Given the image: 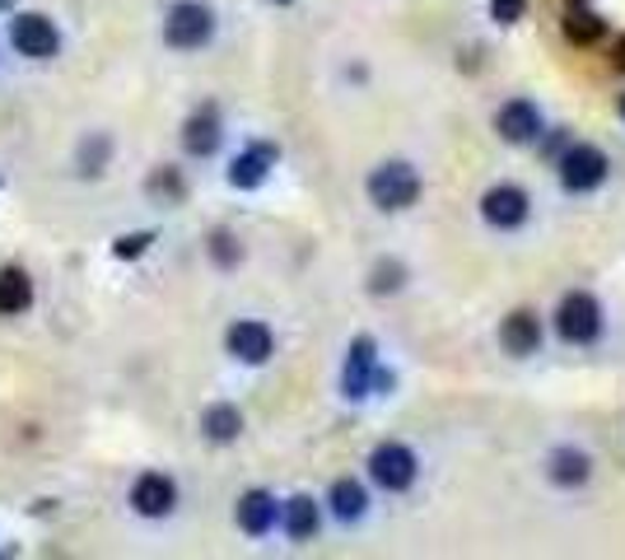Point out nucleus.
Returning a JSON list of instances; mask_svg holds the SVG:
<instances>
[{"label":"nucleus","mask_w":625,"mask_h":560,"mask_svg":"<svg viewBox=\"0 0 625 560\" xmlns=\"http://www.w3.org/2000/svg\"><path fill=\"white\" fill-rule=\"evenodd\" d=\"M365 192H369L373 206L388 211V215L411 211L416 201H420V173H416L407 160H388V164H378V169L369 173Z\"/></svg>","instance_id":"obj_1"},{"label":"nucleus","mask_w":625,"mask_h":560,"mask_svg":"<svg viewBox=\"0 0 625 560\" xmlns=\"http://www.w3.org/2000/svg\"><path fill=\"white\" fill-rule=\"evenodd\" d=\"M555 169H561V187L574 192V196H584V192H597L602 183H607V173H612V160L602 154L597 145L588 141H570L561 150V160H555Z\"/></svg>","instance_id":"obj_2"},{"label":"nucleus","mask_w":625,"mask_h":560,"mask_svg":"<svg viewBox=\"0 0 625 560\" xmlns=\"http://www.w3.org/2000/svg\"><path fill=\"white\" fill-rule=\"evenodd\" d=\"M555 332H561L565 346H593L602 336V304L588 289H570L561 308H555Z\"/></svg>","instance_id":"obj_3"},{"label":"nucleus","mask_w":625,"mask_h":560,"mask_svg":"<svg viewBox=\"0 0 625 560\" xmlns=\"http://www.w3.org/2000/svg\"><path fill=\"white\" fill-rule=\"evenodd\" d=\"M416 477H420V458L411 454L407 444L388 439V444H378L373 454H369V481H373L378 490H388V496H401V490H411Z\"/></svg>","instance_id":"obj_4"},{"label":"nucleus","mask_w":625,"mask_h":560,"mask_svg":"<svg viewBox=\"0 0 625 560\" xmlns=\"http://www.w3.org/2000/svg\"><path fill=\"white\" fill-rule=\"evenodd\" d=\"M211 33H215V14L201 6V0H177V6L168 10V19H164V42L173 52L206 48Z\"/></svg>","instance_id":"obj_5"},{"label":"nucleus","mask_w":625,"mask_h":560,"mask_svg":"<svg viewBox=\"0 0 625 560\" xmlns=\"http://www.w3.org/2000/svg\"><path fill=\"white\" fill-rule=\"evenodd\" d=\"M527 215H532V196L519 183H495L481 196V220L490 230H519V224H527Z\"/></svg>","instance_id":"obj_6"},{"label":"nucleus","mask_w":625,"mask_h":560,"mask_svg":"<svg viewBox=\"0 0 625 560\" xmlns=\"http://www.w3.org/2000/svg\"><path fill=\"white\" fill-rule=\"evenodd\" d=\"M495 131H500V141H509V145H537L546 136V118H542V108L532 99H509L495 112Z\"/></svg>","instance_id":"obj_7"},{"label":"nucleus","mask_w":625,"mask_h":560,"mask_svg":"<svg viewBox=\"0 0 625 560\" xmlns=\"http://www.w3.org/2000/svg\"><path fill=\"white\" fill-rule=\"evenodd\" d=\"M373 369H378V342L373 336H355L346 350V369H341V393L350 401L373 397Z\"/></svg>","instance_id":"obj_8"},{"label":"nucleus","mask_w":625,"mask_h":560,"mask_svg":"<svg viewBox=\"0 0 625 560\" xmlns=\"http://www.w3.org/2000/svg\"><path fill=\"white\" fill-rule=\"evenodd\" d=\"M10 42L19 57H33V61H48L57 57L61 48V33L48 14H14V29H10Z\"/></svg>","instance_id":"obj_9"},{"label":"nucleus","mask_w":625,"mask_h":560,"mask_svg":"<svg viewBox=\"0 0 625 560\" xmlns=\"http://www.w3.org/2000/svg\"><path fill=\"white\" fill-rule=\"evenodd\" d=\"M173 505H177L173 477H164V472H141L136 481H131V509H136L141 519H164V513H173Z\"/></svg>","instance_id":"obj_10"},{"label":"nucleus","mask_w":625,"mask_h":560,"mask_svg":"<svg viewBox=\"0 0 625 560\" xmlns=\"http://www.w3.org/2000/svg\"><path fill=\"white\" fill-rule=\"evenodd\" d=\"M225 342H229V355H234V360H243V365H266V360H271V350H276L271 327H266V323H253V318L234 323Z\"/></svg>","instance_id":"obj_11"},{"label":"nucleus","mask_w":625,"mask_h":560,"mask_svg":"<svg viewBox=\"0 0 625 560\" xmlns=\"http://www.w3.org/2000/svg\"><path fill=\"white\" fill-rule=\"evenodd\" d=\"M276 160H280V150H276L271 141H253V145L229 164V183H234L238 192H253V187L266 183V173L276 169Z\"/></svg>","instance_id":"obj_12"},{"label":"nucleus","mask_w":625,"mask_h":560,"mask_svg":"<svg viewBox=\"0 0 625 560\" xmlns=\"http://www.w3.org/2000/svg\"><path fill=\"white\" fill-rule=\"evenodd\" d=\"M500 346L509 355H519V360H527V355L542 350V318L532 308H513L509 318L500 323Z\"/></svg>","instance_id":"obj_13"},{"label":"nucleus","mask_w":625,"mask_h":560,"mask_svg":"<svg viewBox=\"0 0 625 560\" xmlns=\"http://www.w3.org/2000/svg\"><path fill=\"white\" fill-rule=\"evenodd\" d=\"M219 141H225V126H219L215 108H196L183 122V150L192 154V160H211V154L219 150Z\"/></svg>","instance_id":"obj_14"},{"label":"nucleus","mask_w":625,"mask_h":560,"mask_svg":"<svg viewBox=\"0 0 625 560\" xmlns=\"http://www.w3.org/2000/svg\"><path fill=\"white\" fill-rule=\"evenodd\" d=\"M546 477H551V486H561V490H578V486H588V477H593V458L584 454V448L561 444L546 458Z\"/></svg>","instance_id":"obj_15"},{"label":"nucleus","mask_w":625,"mask_h":560,"mask_svg":"<svg viewBox=\"0 0 625 560\" xmlns=\"http://www.w3.org/2000/svg\"><path fill=\"white\" fill-rule=\"evenodd\" d=\"M276 523H280V505H276L271 490H248V496L238 500V528L248 537L276 532Z\"/></svg>","instance_id":"obj_16"},{"label":"nucleus","mask_w":625,"mask_h":560,"mask_svg":"<svg viewBox=\"0 0 625 560\" xmlns=\"http://www.w3.org/2000/svg\"><path fill=\"white\" fill-rule=\"evenodd\" d=\"M318 523H322V513L308 496H295V500L280 505V528L289 532V542H308V537H318Z\"/></svg>","instance_id":"obj_17"},{"label":"nucleus","mask_w":625,"mask_h":560,"mask_svg":"<svg viewBox=\"0 0 625 560\" xmlns=\"http://www.w3.org/2000/svg\"><path fill=\"white\" fill-rule=\"evenodd\" d=\"M327 505H331V513H337L341 523H355V519H365V509H369V490L360 481L341 477V481H331Z\"/></svg>","instance_id":"obj_18"},{"label":"nucleus","mask_w":625,"mask_h":560,"mask_svg":"<svg viewBox=\"0 0 625 560\" xmlns=\"http://www.w3.org/2000/svg\"><path fill=\"white\" fill-rule=\"evenodd\" d=\"M561 33L574 42V48H593V42L607 38V19H602L597 10H588V6H570Z\"/></svg>","instance_id":"obj_19"},{"label":"nucleus","mask_w":625,"mask_h":560,"mask_svg":"<svg viewBox=\"0 0 625 560\" xmlns=\"http://www.w3.org/2000/svg\"><path fill=\"white\" fill-rule=\"evenodd\" d=\"M201 435L211 444H234L243 435V411L229 407V401H215V407L201 411Z\"/></svg>","instance_id":"obj_20"},{"label":"nucleus","mask_w":625,"mask_h":560,"mask_svg":"<svg viewBox=\"0 0 625 560\" xmlns=\"http://www.w3.org/2000/svg\"><path fill=\"white\" fill-rule=\"evenodd\" d=\"M29 304H33V281H29V272H19V266H6V272H0V313H6V318H14V313H29Z\"/></svg>","instance_id":"obj_21"},{"label":"nucleus","mask_w":625,"mask_h":560,"mask_svg":"<svg viewBox=\"0 0 625 560\" xmlns=\"http://www.w3.org/2000/svg\"><path fill=\"white\" fill-rule=\"evenodd\" d=\"M401 285H407V266H401L397 257H383V262H373V272H369V295H373V299H383V295H397Z\"/></svg>","instance_id":"obj_22"},{"label":"nucleus","mask_w":625,"mask_h":560,"mask_svg":"<svg viewBox=\"0 0 625 560\" xmlns=\"http://www.w3.org/2000/svg\"><path fill=\"white\" fill-rule=\"evenodd\" d=\"M107 160H113V141H107V136H84V145H80V173L84 177H99Z\"/></svg>","instance_id":"obj_23"},{"label":"nucleus","mask_w":625,"mask_h":560,"mask_svg":"<svg viewBox=\"0 0 625 560\" xmlns=\"http://www.w3.org/2000/svg\"><path fill=\"white\" fill-rule=\"evenodd\" d=\"M211 262L215 266H238L243 262V248H238V238L229 230H215L211 234Z\"/></svg>","instance_id":"obj_24"},{"label":"nucleus","mask_w":625,"mask_h":560,"mask_svg":"<svg viewBox=\"0 0 625 560\" xmlns=\"http://www.w3.org/2000/svg\"><path fill=\"white\" fill-rule=\"evenodd\" d=\"M150 192H160V196H168V201H177L187 187H183V177H177V169H160L150 177Z\"/></svg>","instance_id":"obj_25"},{"label":"nucleus","mask_w":625,"mask_h":560,"mask_svg":"<svg viewBox=\"0 0 625 560\" xmlns=\"http://www.w3.org/2000/svg\"><path fill=\"white\" fill-rule=\"evenodd\" d=\"M527 14V0H490V19L495 24H519Z\"/></svg>","instance_id":"obj_26"},{"label":"nucleus","mask_w":625,"mask_h":560,"mask_svg":"<svg viewBox=\"0 0 625 560\" xmlns=\"http://www.w3.org/2000/svg\"><path fill=\"white\" fill-rule=\"evenodd\" d=\"M150 243H154V234H126V238L113 243V253H117V257H141Z\"/></svg>","instance_id":"obj_27"},{"label":"nucleus","mask_w":625,"mask_h":560,"mask_svg":"<svg viewBox=\"0 0 625 560\" xmlns=\"http://www.w3.org/2000/svg\"><path fill=\"white\" fill-rule=\"evenodd\" d=\"M612 61H616V71H625V33L616 38V48H612Z\"/></svg>","instance_id":"obj_28"},{"label":"nucleus","mask_w":625,"mask_h":560,"mask_svg":"<svg viewBox=\"0 0 625 560\" xmlns=\"http://www.w3.org/2000/svg\"><path fill=\"white\" fill-rule=\"evenodd\" d=\"M271 6H289V0H271Z\"/></svg>","instance_id":"obj_29"},{"label":"nucleus","mask_w":625,"mask_h":560,"mask_svg":"<svg viewBox=\"0 0 625 560\" xmlns=\"http://www.w3.org/2000/svg\"><path fill=\"white\" fill-rule=\"evenodd\" d=\"M621 118H625V99H621Z\"/></svg>","instance_id":"obj_30"},{"label":"nucleus","mask_w":625,"mask_h":560,"mask_svg":"<svg viewBox=\"0 0 625 560\" xmlns=\"http://www.w3.org/2000/svg\"><path fill=\"white\" fill-rule=\"evenodd\" d=\"M570 6H584V0H570Z\"/></svg>","instance_id":"obj_31"}]
</instances>
